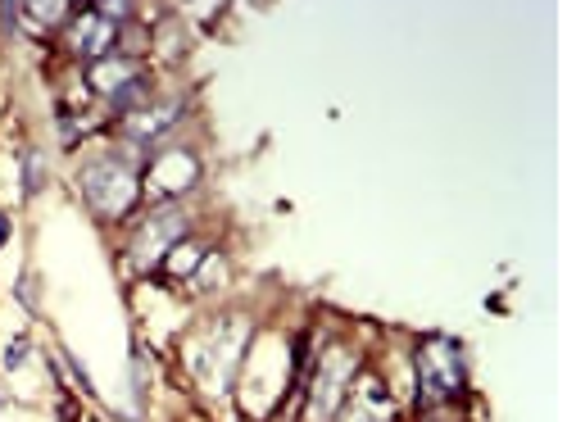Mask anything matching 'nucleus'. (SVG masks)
I'll list each match as a JSON object with an SVG mask.
<instances>
[{
	"label": "nucleus",
	"mask_w": 567,
	"mask_h": 422,
	"mask_svg": "<svg viewBox=\"0 0 567 422\" xmlns=\"http://www.w3.org/2000/svg\"><path fill=\"white\" fill-rule=\"evenodd\" d=\"M245 336H250V323L245 318H214L209 327H200L191 341H186V368L209 386V391H223L232 382V368L245 350Z\"/></svg>",
	"instance_id": "1"
},
{
	"label": "nucleus",
	"mask_w": 567,
	"mask_h": 422,
	"mask_svg": "<svg viewBox=\"0 0 567 422\" xmlns=\"http://www.w3.org/2000/svg\"><path fill=\"white\" fill-rule=\"evenodd\" d=\"M78 187L87 196V205L105 218H123L141 196V177L132 164H118V159H91L78 168Z\"/></svg>",
	"instance_id": "2"
},
{
	"label": "nucleus",
	"mask_w": 567,
	"mask_h": 422,
	"mask_svg": "<svg viewBox=\"0 0 567 422\" xmlns=\"http://www.w3.org/2000/svg\"><path fill=\"white\" fill-rule=\"evenodd\" d=\"M413 368H418L427 404H450L463 391V359L454 341H422L418 354H413Z\"/></svg>",
	"instance_id": "3"
},
{
	"label": "nucleus",
	"mask_w": 567,
	"mask_h": 422,
	"mask_svg": "<svg viewBox=\"0 0 567 422\" xmlns=\"http://www.w3.org/2000/svg\"><path fill=\"white\" fill-rule=\"evenodd\" d=\"M350 377H354V354L345 350V345L327 350L318 373H313V382H309V422H336L341 418Z\"/></svg>",
	"instance_id": "4"
},
{
	"label": "nucleus",
	"mask_w": 567,
	"mask_h": 422,
	"mask_svg": "<svg viewBox=\"0 0 567 422\" xmlns=\"http://www.w3.org/2000/svg\"><path fill=\"white\" fill-rule=\"evenodd\" d=\"M186 232V214L177 205H159L155 214L146 218V223L137 227V236H132V268H155L159 259H168V250L177 246V236Z\"/></svg>",
	"instance_id": "5"
},
{
	"label": "nucleus",
	"mask_w": 567,
	"mask_h": 422,
	"mask_svg": "<svg viewBox=\"0 0 567 422\" xmlns=\"http://www.w3.org/2000/svg\"><path fill=\"white\" fill-rule=\"evenodd\" d=\"M196 155H186V150H168L164 159H155V168H150V187L159 191V196H177V191H186L191 182H196Z\"/></svg>",
	"instance_id": "6"
},
{
	"label": "nucleus",
	"mask_w": 567,
	"mask_h": 422,
	"mask_svg": "<svg viewBox=\"0 0 567 422\" xmlns=\"http://www.w3.org/2000/svg\"><path fill=\"white\" fill-rule=\"evenodd\" d=\"M391 395H386V386L377 382V377H359V386H354V400L350 409H345L341 422H391Z\"/></svg>",
	"instance_id": "7"
},
{
	"label": "nucleus",
	"mask_w": 567,
	"mask_h": 422,
	"mask_svg": "<svg viewBox=\"0 0 567 422\" xmlns=\"http://www.w3.org/2000/svg\"><path fill=\"white\" fill-rule=\"evenodd\" d=\"M132 78H137V64H132L128 55H118V50H114V55H105V59H96V64H91V73H87V82L100 91V96H114V91H123Z\"/></svg>",
	"instance_id": "8"
},
{
	"label": "nucleus",
	"mask_w": 567,
	"mask_h": 422,
	"mask_svg": "<svg viewBox=\"0 0 567 422\" xmlns=\"http://www.w3.org/2000/svg\"><path fill=\"white\" fill-rule=\"evenodd\" d=\"M177 114H182V105H164V109H137V114H128V137L132 141H150V137H164L168 128L177 123Z\"/></svg>",
	"instance_id": "9"
},
{
	"label": "nucleus",
	"mask_w": 567,
	"mask_h": 422,
	"mask_svg": "<svg viewBox=\"0 0 567 422\" xmlns=\"http://www.w3.org/2000/svg\"><path fill=\"white\" fill-rule=\"evenodd\" d=\"M46 182H50L46 155H41V150H28V159H23V196H41Z\"/></svg>",
	"instance_id": "10"
},
{
	"label": "nucleus",
	"mask_w": 567,
	"mask_h": 422,
	"mask_svg": "<svg viewBox=\"0 0 567 422\" xmlns=\"http://www.w3.org/2000/svg\"><path fill=\"white\" fill-rule=\"evenodd\" d=\"M200 246H177L173 255H168V273L173 277H196V268H200Z\"/></svg>",
	"instance_id": "11"
},
{
	"label": "nucleus",
	"mask_w": 567,
	"mask_h": 422,
	"mask_svg": "<svg viewBox=\"0 0 567 422\" xmlns=\"http://www.w3.org/2000/svg\"><path fill=\"white\" fill-rule=\"evenodd\" d=\"M23 14H37L41 28H55V23H64V14H73L69 5H28Z\"/></svg>",
	"instance_id": "12"
},
{
	"label": "nucleus",
	"mask_w": 567,
	"mask_h": 422,
	"mask_svg": "<svg viewBox=\"0 0 567 422\" xmlns=\"http://www.w3.org/2000/svg\"><path fill=\"white\" fill-rule=\"evenodd\" d=\"M218 282H223V259H218V255L200 259V268H196V286H218Z\"/></svg>",
	"instance_id": "13"
},
{
	"label": "nucleus",
	"mask_w": 567,
	"mask_h": 422,
	"mask_svg": "<svg viewBox=\"0 0 567 422\" xmlns=\"http://www.w3.org/2000/svg\"><path fill=\"white\" fill-rule=\"evenodd\" d=\"M32 359V341L28 336H14L10 345H5V368H19V364H28Z\"/></svg>",
	"instance_id": "14"
},
{
	"label": "nucleus",
	"mask_w": 567,
	"mask_h": 422,
	"mask_svg": "<svg viewBox=\"0 0 567 422\" xmlns=\"http://www.w3.org/2000/svg\"><path fill=\"white\" fill-rule=\"evenodd\" d=\"M19 300L32 309V314H37V273H28V277L19 282Z\"/></svg>",
	"instance_id": "15"
},
{
	"label": "nucleus",
	"mask_w": 567,
	"mask_h": 422,
	"mask_svg": "<svg viewBox=\"0 0 567 422\" xmlns=\"http://www.w3.org/2000/svg\"><path fill=\"white\" fill-rule=\"evenodd\" d=\"M14 236V223H10V214H0V246H5V241H10Z\"/></svg>",
	"instance_id": "16"
}]
</instances>
